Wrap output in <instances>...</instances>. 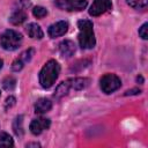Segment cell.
<instances>
[{"mask_svg":"<svg viewBox=\"0 0 148 148\" xmlns=\"http://www.w3.org/2000/svg\"><path fill=\"white\" fill-rule=\"evenodd\" d=\"M77 28H79V44L82 49L89 50L92 49L96 44L95 35H94V25L92 22L89 20H80L77 22Z\"/></svg>","mask_w":148,"mask_h":148,"instance_id":"cell-1","label":"cell"},{"mask_svg":"<svg viewBox=\"0 0 148 148\" xmlns=\"http://www.w3.org/2000/svg\"><path fill=\"white\" fill-rule=\"evenodd\" d=\"M60 73V66L59 64L51 59L49 60L42 68L40 73H39V83L43 88L49 89L50 87L53 86V83L56 82V80L58 79Z\"/></svg>","mask_w":148,"mask_h":148,"instance_id":"cell-2","label":"cell"},{"mask_svg":"<svg viewBox=\"0 0 148 148\" xmlns=\"http://www.w3.org/2000/svg\"><path fill=\"white\" fill-rule=\"evenodd\" d=\"M22 43V35L15 30H6L0 37V44L2 49L7 51H14L20 47Z\"/></svg>","mask_w":148,"mask_h":148,"instance_id":"cell-3","label":"cell"},{"mask_svg":"<svg viewBox=\"0 0 148 148\" xmlns=\"http://www.w3.org/2000/svg\"><path fill=\"white\" fill-rule=\"evenodd\" d=\"M99 86H101V89L105 94H111V92H113V91H116L117 89L120 88L121 81L114 74H105L101 77Z\"/></svg>","mask_w":148,"mask_h":148,"instance_id":"cell-4","label":"cell"},{"mask_svg":"<svg viewBox=\"0 0 148 148\" xmlns=\"http://www.w3.org/2000/svg\"><path fill=\"white\" fill-rule=\"evenodd\" d=\"M56 5L58 8L67 12L73 10H82L87 7V0H56Z\"/></svg>","mask_w":148,"mask_h":148,"instance_id":"cell-5","label":"cell"},{"mask_svg":"<svg viewBox=\"0 0 148 148\" xmlns=\"http://www.w3.org/2000/svg\"><path fill=\"white\" fill-rule=\"evenodd\" d=\"M112 8V3L110 0H94L90 6L89 14L91 16H99Z\"/></svg>","mask_w":148,"mask_h":148,"instance_id":"cell-6","label":"cell"},{"mask_svg":"<svg viewBox=\"0 0 148 148\" xmlns=\"http://www.w3.org/2000/svg\"><path fill=\"white\" fill-rule=\"evenodd\" d=\"M50 125H51L50 119L40 117V118H36V119H34V120L30 123L29 130H30V132H31L34 135H39L43 131L47 130V128L50 127Z\"/></svg>","mask_w":148,"mask_h":148,"instance_id":"cell-7","label":"cell"},{"mask_svg":"<svg viewBox=\"0 0 148 148\" xmlns=\"http://www.w3.org/2000/svg\"><path fill=\"white\" fill-rule=\"evenodd\" d=\"M67 30H68V23L66 21H58L49 27L47 34L51 38H57V37L65 35Z\"/></svg>","mask_w":148,"mask_h":148,"instance_id":"cell-8","label":"cell"},{"mask_svg":"<svg viewBox=\"0 0 148 148\" xmlns=\"http://www.w3.org/2000/svg\"><path fill=\"white\" fill-rule=\"evenodd\" d=\"M67 86L71 89L74 90H82L84 88H87L90 83V80L88 77H74V79H68L66 80Z\"/></svg>","mask_w":148,"mask_h":148,"instance_id":"cell-9","label":"cell"},{"mask_svg":"<svg viewBox=\"0 0 148 148\" xmlns=\"http://www.w3.org/2000/svg\"><path fill=\"white\" fill-rule=\"evenodd\" d=\"M59 52L62 57H66V58H69L74 54L75 52V44L74 42L69 40V39H66V40H62L60 44H59Z\"/></svg>","mask_w":148,"mask_h":148,"instance_id":"cell-10","label":"cell"},{"mask_svg":"<svg viewBox=\"0 0 148 148\" xmlns=\"http://www.w3.org/2000/svg\"><path fill=\"white\" fill-rule=\"evenodd\" d=\"M51 108H52V102L47 98H39L35 103V112L38 114L49 112L51 110Z\"/></svg>","mask_w":148,"mask_h":148,"instance_id":"cell-11","label":"cell"},{"mask_svg":"<svg viewBox=\"0 0 148 148\" xmlns=\"http://www.w3.org/2000/svg\"><path fill=\"white\" fill-rule=\"evenodd\" d=\"M25 30H27V34L29 35V37H31L34 39H40L44 36L42 28L37 23H29L27 25V29Z\"/></svg>","mask_w":148,"mask_h":148,"instance_id":"cell-12","label":"cell"},{"mask_svg":"<svg viewBox=\"0 0 148 148\" xmlns=\"http://www.w3.org/2000/svg\"><path fill=\"white\" fill-rule=\"evenodd\" d=\"M27 20V14L24 10L22 9H17L15 12L12 13V15L9 16V22L14 25H18V24H22L24 21Z\"/></svg>","mask_w":148,"mask_h":148,"instance_id":"cell-13","label":"cell"},{"mask_svg":"<svg viewBox=\"0 0 148 148\" xmlns=\"http://www.w3.org/2000/svg\"><path fill=\"white\" fill-rule=\"evenodd\" d=\"M13 130L17 136L23 135V116H17L13 123Z\"/></svg>","mask_w":148,"mask_h":148,"instance_id":"cell-14","label":"cell"},{"mask_svg":"<svg viewBox=\"0 0 148 148\" xmlns=\"http://www.w3.org/2000/svg\"><path fill=\"white\" fill-rule=\"evenodd\" d=\"M14 141L12 136L6 132H0V147H13Z\"/></svg>","mask_w":148,"mask_h":148,"instance_id":"cell-15","label":"cell"},{"mask_svg":"<svg viewBox=\"0 0 148 148\" xmlns=\"http://www.w3.org/2000/svg\"><path fill=\"white\" fill-rule=\"evenodd\" d=\"M16 86V80L13 76H7L3 81H2V87L6 90H13Z\"/></svg>","mask_w":148,"mask_h":148,"instance_id":"cell-16","label":"cell"},{"mask_svg":"<svg viewBox=\"0 0 148 148\" xmlns=\"http://www.w3.org/2000/svg\"><path fill=\"white\" fill-rule=\"evenodd\" d=\"M127 3L135 9H141L147 6L148 0H127Z\"/></svg>","mask_w":148,"mask_h":148,"instance_id":"cell-17","label":"cell"},{"mask_svg":"<svg viewBox=\"0 0 148 148\" xmlns=\"http://www.w3.org/2000/svg\"><path fill=\"white\" fill-rule=\"evenodd\" d=\"M32 14H34V16L37 17V18H43L44 16L47 15V10H46V8H44V7H42V6H36V7L32 9Z\"/></svg>","mask_w":148,"mask_h":148,"instance_id":"cell-18","label":"cell"},{"mask_svg":"<svg viewBox=\"0 0 148 148\" xmlns=\"http://www.w3.org/2000/svg\"><path fill=\"white\" fill-rule=\"evenodd\" d=\"M32 56H34V49H28V50H25L23 53H21L20 59L25 64V62L30 61V59L32 58Z\"/></svg>","mask_w":148,"mask_h":148,"instance_id":"cell-19","label":"cell"},{"mask_svg":"<svg viewBox=\"0 0 148 148\" xmlns=\"http://www.w3.org/2000/svg\"><path fill=\"white\" fill-rule=\"evenodd\" d=\"M23 66H24V62H23L20 58H17V59L14 60V62L12 64V69H13L14 72H18V71H21V69L23 68Z\"/></svg>","mask_w":148,"mask_h":148,"instance_id":"cell-20","label":"cell"},{"mask_svg":"<svg viewBox=\"0 0 148 148\" xmlns=\"http://www.w3.org/2000/svg\"><path fill=\"white\" fill-rule=\"evenodd\" d=\"M147 27L148 24L147 23H143L141 25V28L139 29V36L142 38V39H147L148 38V35H147Z\"/></svg>","mask_w":148,"mask_h":148,"instance_id":"cell-21","label":"cell"},{"mask_svg":"<svg viewBox=\"0 0 148 148\" xmlns=\"http://www.w3.org/2000/svg\"><path fill=\"white\" fill-rule=\"evenodd\" d=\"M15 102H16V99H15L14 96H9V97H7V99H6V102H5V106H6V109L12 108L13 105H15Z\"/></svg>","mask_w":148,"mask_h":148,"instance_id":"cell-22","label":"cell"},{"mask_svg":"<svg viewBox=\"0 0 148 148\" xmlns=\"http://www.w3.org/2000/svg\"><path fill=\"white\" fill-rule=\"evenodd\" d=\"M141 92V90L140 89H138V88H135V89H131V90H127L126 92H125V95L127 96V95H136V94H140Z\"/></svg>","mask_w":148,"mask_h":148,"instance_id":"cell-23","label":"cell"},{"mask_svg":"<svg viewBox=\"0 0 148 148\" xmlns=\"http://www.w3.org/2000/svg\"><path fill=\"white\" fill-rule=\"evenodd\" d=\"M136 81H138V82L140 81V83H143V79H142V76H141V75L138 76V77H136Z\"/></svg>","mask_w":148,"mask_h":148,"instance_id":"cell-24","label":"cell"},{"mask_svg":"<svg viewBox=\"0 0 148 148\" xmlns=\"http://www.w3.org/2000/svg\"><path fill=\"white\" fill-rule=\"evenodd\" d=\"M31 146H35V147H39V143H28L27 147H31Z\"/></svg>","mask_w":148,"mask_h":148,"instance_id":"cell-25","label":"cell"},{"mask_svg":"<svg viewBox=\"0 0 148 148\" xmlns=\"http://www.w3.org/2000/svg\"><path fill=\"white\" fill-rule=\"evenodd\" d=\"M2 64H3V62H2V60H1V59H0V69H1V68H2Z\"/></svg>","mask_w":148,"mask_h":148,"instance_id":"cell-26","label":"cell"}]
</instances>
